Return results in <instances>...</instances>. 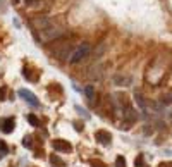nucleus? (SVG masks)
<instances>
[{
    "label": "nucleus",
    "mask_w": 172,
    "mask_h": 167,
    "mask_svg": "<svg viewBox=\"0 0 172 167\" xmlns=\"http://www.w3.org/2000/svg\"><path fill=\"white\" fill-rule=\"evenodd\" d=\"M28 122L31 124V126H35V128H40V126H41L40 119H38L36 115H33V114H29V115H28Z\"/></svg>",
    "instance_id": "8"
},
{
    "label": "nucleus",
    "mask_w": 172,
    "mask_h": 167,
    "mask_svg": "<svg viewBox=\"0 0 172 167\" xmlns=\"http://www.w3.org/2000/svg\"><path fill=\"white\" fill-rule=\"evenodd\" d=\"M90 52H91V47H90V43H79L74 50H72V52H71L69 62H71V64L81 62L84 57H88V54H90Z\"/></svg>",
    "instance_id": "1"
},
{
    "label": "nucleus",
    "mask_w": 172,
    "mask_h": 167,
    "mask_svg": "<svg viewBox=\"0 0 172 167\" xmlns=\"http://www.w3.org/2000/svg\"><path fill=\"white\" fill-rule=\"evenodd\" d=\"M86 97H88V102H90V105H95V88L90 85V86H86Z\"/></svg>",
    "instance_id": "7"
},
{
    "label": "nucleus",
    "mask_w": 172,
    "mask_h": 167,
    "mask_svg": "<svg viewBox=\"0 0 172 167\" xmlns=\"http://www.w3.org/2000/svg\"><path fill=\"white\" fill-rule=\"evenodd\" d=\"M158 167H172V162H160Z\"/></svg>",
    "instance_id": "17"
},
{
    "label": "nucleus",
    "mask_w": 172,
    "mask_h": 167,
    "mask_svg": "<svg viewBox=\"0 0 172 167\" xmlns=\"http://www.w3.org/2000/svg\"><path fill=\"white\" fill-rule=\"evenodd\" d=\"M0 100H7V86L0 88Z\"/></svg>",
    "instance_id": "14"
},
{
    "label": "nucleus",
    "mask_w": 172,
    "mask_h": 167,
    "mask_svg": "<svg viewBox=\"0 0 172 167\" xmlns=\"http://www.w3.org/2000/svg\"><path fill=\"white\" fill-rule=\"evenodd\" d=\"M17 95L22 98V100H26L29 105H35V107H40V100H38V97L35 95L33 92H29V90H26V88H21L19 92H17Z\"/></svg>",
    "instance_id": "2"
},
{
    "label": "nucleus",
    "mask_w": 172,
    "mask_h": 167,
    "mask_svg": "<svg viewBox=\"0 0 172 167\" xmlns=\"http://www.w3.org/2000/svg\"><path fill=\"white\" fill-rule=\"evenodd\" d=\"M14 126H16V121H14V119H4V121H2V131H4L5 135H11L12 131H14Z\"/></svg>",
    "instance_id": "5"
},
{
    "label": "nucleus",
    "mask_w": 172,
    "mask_h": 167,
    "mask_svg": "<svg viewBox=\"0 0 172 167\" xmlns=\"http://www.w3.org/2000/svg\"><path fill=\"white\" fill-rule=\"evenodd\" d=\"M52 145H54V148L57 152H64V153H71V152H72L71 143L69 141H65V140H54L52 141Z\"/></svg>",
    "instance_id": "3"
},
{
    "label": "nucleus",
    "mask_w": 172,
    "mask_h": 167,
    "mask_svg": "<svg viewBox=\"0 0 172 167\" xmlns=\"http://www.w3.org/2000/svg\"><path fill=\"white\" fill-rule=\"evenodd\" d=\"M22 145L26 146V148H31V138H29V136H26V138L22 140Z\"/></svg>",
    "instance_id": "15"
},
{
    "label": "nucleus",
    "mask_w": 172,
    "mask_h": 167,
    "mask_svg": "<svg viewBox=\"0 0 172 167\" xmlns=\"http://www.w3.org/2000/svg\"><path fill=\"white\" fill-rule=\"evenodd\" d=\"M76 112L79 114L81 117H84V119H88V117H90V114H86V110H84L83 107H81V105H76Z\"/></svg>",
    "instance_id": "11"
},
{
    "label": "nucleus",
    "mask_w": 172,
    "mask_h": 167,
    "mask_svg": "<svg viewBox=\"0 0 172 167\" xmlns=\"http://www.w3.org/2000/svg\"><path fill=\"white\" fill-rule=\"evenodd\" d=\"M95 138H97V141L100 143V145H103V146H108V145H110V140H112L110 133H108V131H103V129L97 131Z\"/></svg>",
    "instance_id": "4"
},
{
    "label": "nucleus",
    "mask_w": 172,
    "mask_h": 167,
    "mask_svg": "<svg viewBox=\"0 0 172 167\" xmlns=\"http://www.w3.org/2000/svg\"><path fill=\"white\" fill-rule=\"evenodd\" d=\"M134 165H136V167H146V165H145V160H143V155H141V153H140L138 157H136Z\"/></svg>",
    "instance_id": "12"
},
{
    "label": "nucleus",
    "mask_w": 172,
    "mask_h": 167,
    "mask_svg": "<svg viewBox=\"0 0 172 167\" xmlns=\"http://www.w3.org/2000/svg\"><path fill=\"white\" fill-rule=\"evenodd\" d=\"M74 129L81 133V131H83V122H74Z\"/></svg>",
    "instance_id": "16"
},
{
    "label": "nucleus",
    "mask_w": 172,
    "mask_h": 167,
    "mask_svg": "<svg viewBox=\"0 0 172 167\" xmlns=\"http://www.w3.org/2000/svg\"><path fill=\"white\" fill-rule=\"evenodd\" d=\"M115 167H126V159L122 155H117L115 159Z\"/></svg>",
    "instance_id": "10"
},
{
    "label": "nucleus",
    "mask_w": 172,
    "mask_h": 167,
    "mask_svg": "<svg viewBox=\"0 0 172 167\" xmlns=\"http://www.w3.org/2000/svg\"><path fill=\"white\" fill-rule=\"evenodd\" d=\"M90 165L91 167H107V164L102 162V160H98V159H91V160H90Z\"/></svg>",
    "instance_id": "9"
},
{
    "label": "nucleus",
    "mask_w": 172,
    "mask_h": 167,
    "mask_svg": "<svg viewBox=\"0 0 172 167\" xmlns=\"http://www.w3.org/2000/svg\"><path fill=\"white\" fill-rule=\"evenodd\" d=\"M50 164H52V167H65V162L62 160L57 153H52V155H50Z\"/></svg>",
    "instance_id": "6"
},
{
    "label": "nucleus",
    "mask_w": 172,
    "mask_h": 167,
    "mask_svg": "<svg viewBox=\"0 0 172 167\" xmlns=\"http://www.w3.org/2000/svg\"><path fill=\"white\" fill-rule=\"evenodd\" d=\"M0 153H9V146H7L5 141L0 140Z\"/></svg>",
    "instance_id": "13"
}]
</instances>
